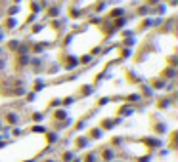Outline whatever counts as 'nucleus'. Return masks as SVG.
<instances>
[{
    "label": "nucleus",
    "instance_id": "nucleus-7",
    "mask_svg": "<svg viewBox=\"0 0 178 162\" xmlns=\"http://www.w3.org/2000/svg\"><path fill=\"white\" fill-rule=\"evenodd\" d=\"M40 118L42 116L29 105V97L4 101L0 103V136L12 134L23 126L37 124Z\"/></svg>",
    "mask_w": 178,
    "mask_h": 162
},
{
    "label": "nucleus",
    "instance_id": "nucleus-1",
    "mask_svg": "<svg viewBox=\"0 0 178 162\" xmlns=\"http://www.w3.org/2000/svg\"><path fill=\"white\" fill-rule=\"evenodd\" d=\"M132 21V15L127 6L107 8L103 13L94 17L69 23L63 36L54 50V57L48 59L50 76L56 73H79L88 69L92 61L109 52L111 42L127 23Z\"/></svg>",
    "mask_w": 178,
    "mask_h": 162
},
{
    "label": "nucleus",
    "instance_id": "nucleus-10",
    "mask_svg": "<svg viewBox=\"0 0 178 162\" xmlns=\"http://www.w3.org/2000/svg\"><path fill=\"white\" fill-rule=\"evenodd\" d=\"M8 6H10V0H0V19L4 17V13H6Z\"/></svg>",
    "mask_w": 178,
    "mask_h": 162
},
{
    "label": "nucleus",
    "instance_id": "nucleus-11",
    "mask_svg": "<svg viewBox=\"0 0 178 162\" xmlns=\"http://www.w3.org/2000/svg\"><path fill=\"white\" fill-rule=\"evenodd\" d=\"M113 162H125V160H113Z\"/></svg>",
    "mask_w": 178,
    "mask_h": 162
},
{
    "label": "nucleus",
    "instance_id": "nucleus-6",
    "mask_svg": "<svg viewBox=\"0 0 178 162\" xmlns=\"http://www.w3.org/2000/svg\"><path fill=\"white\" fill-rule=\"evenodd\" d=\"M107 143L115 158L125 162H151L165 145L155 136H113Z\"/></svg>",
    "mask_w": 178,
    "mask_h": 162
},
{
    "label": "nucleus",
    "instance_id": "nucleus-8",
    "mask_svg": "<svg viewBox=\"0 0 178 162\" xmlns=\"http://www.w3.org/2000/svg\"><path fill=\"white\" fill-rule=\"evenodd\" d=\"M109 8V0H67L63 6V17L69 23L100 15Z\"/></svg>",
    "mask_w": 178,
    "mask_h": 162
},
{
    "label": "nucleus",
    "instance_id": "nucleus-3",
    "mask_svg": "<svg viewBox=\"0 0 178 162\" xmlns=\"http://www.w3.org/2000/svg\"><path fill=\"white\" fill-rule=\"evenodd\" d=\"M33 56L19 36L6 38L0 44V97L21 99L31 95Z\"/></svg>",
    "mask_w": 178,
    "mask_h": 162
},
{
    "label": "nucleus",
    "instance_id": "nucleus-2",
    "mask_svg": "<svg viewBox=\"0 0 178 162\" xmlns=\"http://www.w3.org/2000/svg\"><path fill=\"white\" fill-rule=\"evenodd\" d=\"M127 80L153 92H167L176 78V17L163 19L147 31L130 61L123 67Z\"/></svg>",
    "mask_w": 178,
    "mask_h": 162
},
{
    "label": "nucleus",
    "instance_id": "nucleus-4",
    "mask_svg": "<svg viewBox=\"0 0 178 162\" xmlns=\"http://www.w3.org/2000/svg\"><path fill=\"white\" fill-rule=\"evenodd\" d=\"M57 139L59 134L48 126H23L12 134L0 136V162H38L54 149Z\"/></svg>",
    "mask_w": 178,
    "mask_h": 162
},
{
    "label": "nucleus",
    "instance_id": "nucleus-5",
    "mask_svg": "<svg viewBox=\"0 0 178 162\" xmlns=\"http://www.w3.org/2000/svg\"><path fill=\"white\" fill-rule=\"evenodd\" d=\"M69 21L65 17H40L21 34V42L25 44L33 57H44V54L54 52L63 36Z\"/></svg>",
    "mask_w": 178,
    "mask_h": 162
},
{
    "label": "nucleus",
    "instance_id": "nucleus-9",
    "mask_svg": "<svg viewBox=\"0 0 178 162\" xmlns=\"http://www.w3.org/2000/svg\"><path fill=\"white\" fill-rule=\"evenodd\" d=\"M38 4L44 8H57V10H63V6L67 4V0H38Z\"/></svg>",
    "mask_w": 178,
    "mask_h": 162
}]
</instances>
